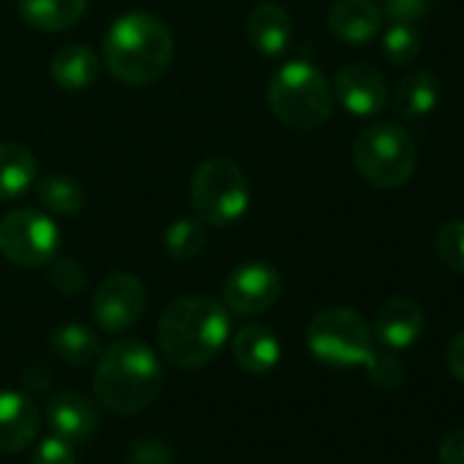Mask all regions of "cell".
<instances>
[{"label":"cell","instance_id":"6da1fadb","mask_svg":"<svg viewBox=\"0 0 464 464\" xmlns=\"http://www.w3.org/2000/svg\"><path fill=\"white\" fill-rule=\"evenodd\" d=\"M229 336L227 306L208 295L172 301L159 317V350L178 369L210 363Z\"/></svg>","mask_w":464,"mask_h":464},{"label":"cell","instance_id":"7a4b0ae2","mask_svg":"<svg viewBox=\"0 0 464 464\" xmlns=\"http://www.w3.org/2000/svg\"><path fill=\"white\" fill-rule=\"evenodd\" d=\"M161 380V363L145 342L115 339L96 358L93 391L110 412L134 415L159 396Z\"/></svg>","mask_w":464,"mask_h":464},{"label":"cell","instance_id":"3957f363","mask_svg":"<svg viewBox=\"0 0 464 464\" xmlns=\"http://www.w3.org/2000/svg\"><path fill=\"white\" fill-rule=\"evenodd\" d=\"M104 66L126 85H148L167 74L175 42L169 28L145 12L118 17L104 34Z\"/></svg>","mask_w":464,"mask_h":464},{"label":"cell","instance_id":"277c9868","mask_svg":"<svg viewBox=\"0 0 464 464\" xmlns=\"http://www.w3.org/2000/svg\"><path fill=\"white\" fill-rule=\"evenodd\" d=\"M268 107L285 126L309 131L331 118L334 91L320 69L306 61H293L271 77Z\"/></svg>","mask_w":464,"mask_h":464},{"label":"cell","instance_id":"5b68a950","mask_svg":"<svg viewBox=\"0 0 464 464\" xmlns=\"http://www.w3.org/2000/svg\"><path fill=\"white\" fill-rule=\"evenodd\" d=\"M188 197L202 224L227 227L236 224L249 208V180L236 161L213 156L194 169Z\"/></svg>","mask_w":464,"mask_h":464},{"label":"cell","instance_id":"8992f818","mask_svg":"<svg viewBox=\"0 0 464 464\" xmlns=\"http://www.w3.org/2000/svg\"><path fill=\"white\" fill-rule=\"evenodd\" d=\"M306 344L317 361L336 369L363 366L374 353L372 328L355 309L347 306L317 312L306 328Z\"/></svg>","mask_w":464,"mask_h":464},{"label":"cell","instance_id":"52a82bcc","mask_svg":"<svg viewBox=\"0 0 464 464\" xmlns=\"http://www.w3.org/2000/svg\"><path fill=\"white\" fill-rule=\"evenodd\" d=\"M358 172L380 188H396L415 172V142L396 123H374L353 145Z\"/></svg>","mask_w":464,"mask_h":464},{"label":"cell","instance_id":"ba28073f","mask_svg":"<svg viewBox=\"0 0 464 464\" xmlns=\"http://www.w3.org/2000/svg\"><path fill=\"white\" fill-rule=\"evenodd\" d=\"M61 229L34 208H20L0 218V255L23 268H44L58 257Z\"/></svg>","mask_w":464,"mask_h":464},{"label":"cell","instance_id":"9c48e42d","mask_svg":"<svg viewBox=\"0 0 464 464\" xmlns=\"http://www.w3.org/2000/svg\"><path fill=\"white\" fill-rule=\"evenodd\" d=\"M148 293L145 285L131 274H112L107 276L91 298L93 320L107 334L129 331L145 312Z\"/></svg>","mask_w":464,"mask_h":464},{"label":"cell","instance_id":"30bf717a","mask_svg":"<svg viewBox=\"0 0 464 464\" xmlns=\"http://www.w3.org/2000/svg\"><path fill=\"white\" fill-rule=\"evenodd\" d=\"M224 306L244 317H257L268 312L282 295V276L271 263H244L224 282Z\"/></svg>","mask_w":464,"mask_h":464},{"label":"cell","instance_id":"8fae6325","mask_svg":"<svg viewBox=\"0 0 464 464\" xmlns=\"http://www.w3.org/2000/svg\"><path fill=\"white\" fill-rule=\"evenodd\" d=\"M334 91H336V99L342 102V107L355 118H372V115L382 112L388 104L385 77L374 66H366V63L344 66L336 74Z\"/></svg>","mask_w":464,"mask_h":464},{"label":"cell","instance_id":"7c38bea8","mask_svg":"<svg viewBox=\"0 0 464 464\" xmlns=\"http://www.w3.org/2000/svg\"><path fill=\"white\" fill-rule=\"evenodd\" d=\"M423 325H426V314H423L420 304H415L412 298H404V295L385 301L374 317V334L385 350L412 347L418 342V336L423 334Z\"/></svg>","mask_w":464,"mask_h":464},{"label":"cell","instance_id":"4fadbf2b","mask_svg":"<svg viewBox=\"0 0 464 464\" xmlns=\"http://www.w3.org/2000/svg\"><path fill=\"white\" fill-rule=\"evenodd\" d=\"M47 423L55 437L66 442L88 440L99 426V404L77 391H63L47 404Z\"/></svg>","mask_w":464,"mask_h":464},{"label":"cell","instance_id":"5bb4252c","mask_svg":"<svg viewBox=\"0 0 464 464\" xmlns=\"http://www.w3.org/2000/svg\"><path fill=\"white\" fill-rule=\"evenodd\" d=\"M42 426V415L36 404L17 393L0 391V453H20L25 450Z\"/></svg>","mask_w":464,"mask_h":464},{"label":"cell","instance_id":"9a60e30c","mask_svg":"<svg viewBox=\"0 0 464 464\" xmlns=\"http://www.w3.org/2000/svg\"><path fill=\"white\" fill-rule=\"evenodd\" d=\"M246 36L260 55L279 58L293 42V20L274 0H263L246 17Z\"/></svg>","mask_w":464,"mask_h":464},{"label":"cell","instance_id":"2e32d148","mask_svg":"<svg viewBox=\"0 0 464 464\" xmlns=\"http://www.w3.org/2000/svg\"><path fill=\"white\" fill-rule=\"evenodd\" d=\"M328 28L347 44H366L382 28V12L374 0H336L328 12Z\"/></svg>","mask_w":464,"mask_h":464},{"label":"cell","instance_id":"e0dca14e","mask_svg":"<svg viewBox=\"0 0 464 464\" xmlns=\"http://www.w3.org/2000/svg\"><path fill=\"white\" fill-rule=\"evenodd\" d=\"M232 358L249 374H268L282 358V344L271 328L246 325L232 339Z\"/></svg>","mask_w":464,"mask_h":464},{"label":"cell","instance_id":"ac0fdd59","mask_svg":"<svg viewBox=\"0 0 464 464\" xmlns=\"http://www.w3.org/2000/svg\"><path fill=\"white\" fill-rule=\"evenodd\" d=\"M36 156L17 142H0V202L20 199L36 183Z\"/></svg>","mask_w":464,"mask_h":464},{"label":"cell","instance_id":"d6986e66","mask_svg":"<svg viewBox=\"0 0 464 464\" xmlns=\"http://www.w3.org/2000/svg\"><path fill=\"white\" fill-rule=\"evenodd\" d=\"M99 58L93 50H88L85 44H69L61 47L50 63V74L58 82V88L63 91H85L96 82L99 77Z\"/></svg>","mask_w":464,"mask_h":464},{"label":"cell","instance_id":"ffe728a7","mask_svg":"<svg viewBox=\"0 0 464 464\" xmlns=\"http://www.w3.org/2000/svg\"><path fill=\"white\" fill-rule=\"evenodd\" d=\"M88 0H20V14L34 31L61 34L82 20Z\"/></svg>","mask_w":464,"mask_h":464},{"label":"cell","instance_id":"44dd1931","mask_svg":"<svg viewBox=\"0 0 464 464\" xmlns=\"http://www.w3.org/2000/svg\"><path fill=\"white\" fill-rule=\"evenodd\" d=\"M50 347L63 363L77 366V369H85V366L96 363V358L102 353L99 339L80 323H66V325L55 328L53 336H50Z\"/></svg>","mask_w":464,"mask_h":464},{"label":"cell","instance_id":"7402d4cb","mask_svg":"<svg viewBox=\"0 0 464 464\" xmlns=\"http://www.w3.org/2000/svg\"><path fill=\"white\" fill-rule=\"evenodd\" d=\"M437 96H440V88L429 72H410L407 77H401L393 104H396V112L404 118H423L437 107Z\"/></svg>","mask_w":464,"mask_h":464},{"label":"cell","instance_id":"603a6c76","mask_svg":"<svg viewBox=\"0 0 464 464\" xmlns=\"http://www.w3.org/2000/svg\"><path fill=\"white\" fill-rule=\"evenodd\" d=\"M36 194H39V202L58 216H72L82 210L85 205V188L72 175H63V172H50L39 178Z\"/></svg>","mask_w":464,"mask_h":464},{"label":"cell","instance_id":"cb8c5ba5","mask_svg":"<svg viewBox=\"0 0 464 464\" xmlns=\"http://www.w3.org/2000/svg\"><path fill=\"white\" fill-rule=\"evenodd\" d=\"M205 224L199 218H178L164 232V246L175 260H194L205 249Z\"/></svg>","mask_w":464,"mask_h":464},{"label":"cell","instance_id":"d4e9b609","mask_svg":"<svg viewBox=\"0 0 464 464\" xmlns=\"http://www.w3.org/2000/svg\"><path fill=\"white\" fill-rule=\"evenodd\" d=\"M420 53V34L415 23L393 20L382 36V55L391 66H410Z\"/></svg>","mask_w":464,"mask_h":464},{"label":"cell","instance_id":"484cf974","mask_svg":"<svg viewBox=\"0 0 464 464\" xmlns=\"http://www.w3.org/2000/svg\"><path fill=\"white\" fill-rule=\"evenodd\" d=\"M437 257L445 268L464 274V218L445 224L437 232Z\"/></svg>","mask_w":464,"mask_h":464},{"label":"cell","instance_id":"4316f807","mask_svg":"<svg viewBox=\"0 0 464 464\" xmlns=\"http://www.w3.org/2000/svg\"><path fill=\"white\" fill-rule=\"evenodd\" d=\"M363 366H366L369 380L377 388H382V391H396L404 382V377H407L401 361L393 353H372Z\"/></svg>","mask_w":464,"mask_h":464},{"label":"cell","instance_id":"83f0119b","mask_svg":"<svg viewBox=\"0 0 464 464\" xmlns=\"http://www.w3.org/2000/svg\"><path fill=\"white\" fill-rule=\"evenodd\" d=\"M47 276L50 285L63 295H77L85 287V271L77 260H53Z\"/></svg>","mask_w":464,"mask_h":464},{"label":"cell","instance_id":"f1b7e54d","mask_svg":"<svg viewBox=\"0 0 464 464\" xmlns=\"http://www.w3.org/2000/svg\"><path fill=\"white\" fill-rule=\"evenodd\" d=\"M31 464H77V456L72 450V442L61 440V437H47L36 445Z\"/></svg>","mask_w":464,"mask_h":464},{"label":"cell","instance_id":"f546056e","mask_svg":"<svg viewBox=\"0 0 464 464\" xmlns=\"http://www.w3.org/2000/svg\"><path fill=\"white\" fill-rule=\"evenodd\" d=\"M131 464H172L175 456L161 440H137L129 453Z\"/></svg>","mask_w":464,"mask_h":464},{"label":"cell","instance_id":"4dcf8cb0","mask_svg":"<svg viewBox=\"0 0 464 464\" xmlns=\"http://www.w3.org/2000/svg\"><path fill=\"white\" fill-rule=\"evenodd\" d=\"M382 9L391 20H404V23H415L426 14L429 0H380Z\"/></svg>","mask_w":464,"mask_h":464},{"label":"cell","instance_id":"1f68e13d","mask_svg":"<svg viewBox=\"0 0 464 464\" xmlns=\"http://www.w3.org/2000/svg\"><path fill=\"white\" fill-rule=\"evenodd\" d=\"M437 461L440 464H464V426L450 431L437 450Z\"/></svg>","mask_w":464,"mask_h":464},{"label":"cell","instance_id":"d6a6232c","mask_svg":"<svg viewBox=\"0 0 464 464\" xmlns=\"http://www.w3.org/2000/svg\"><path fill=\"white\" fill-rule=\"evenodd\" d=\"M445 361H448L450 374H453L459 382H464V331L456 334V336L450 339L448 353H445Z\"/></svg>","mask_w":464,"mask_h":464}]
</instances>
